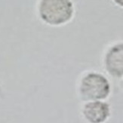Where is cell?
Segmentation results:
<instances>
[{
  "label": "cell",
  "mask_w": 123,
  "mask_h": 123,
  "mask_svg": "<svg viewBox=\"0 0 123 123\" xmlns=\"http://www.w3.org/2000/svg\"><path fill=\"white\" fill-rule=\"evenodd\" d=\"M83 114L91 123H103L110 115L109 105L100 101H94L84 106Z\"/></svg>",
  "instance_id": "cell-4"
},
{
  "label": "cell",
  "mask_w": 123,
  "mask_h": 123,
  "mask_svg": "<svg viewBox=\"0 0 123 123\" xmlns=\"http://www.w3.org/2000/svg\"><path fill=\"white\" fill-rule=\"evenodd\" d=\"M113 1L119 5L120 6H122L123 7V0H113Z\"/></svg>",
  "instance_id": "cell-5"
},
{
  "label": "cell",
  "mask_w": 123,
  "mask_h": 123,
  "mask_svg": "<svg viewBox=\"0 0 123 123\" xmlns=\"http://www.w3.org/2000/svg\"><path fill=\"white\" fill-rule=\"evenodd\" d=\"M39 12L45 23L61 25L71 19L73 6L70 0H41Z\"/></svg>",
  "instance_id": "cell-1"
},
{
  "label": "cell",
  "mask_w": 123,
  "mask_h": 123,
  "mask_svg": "<svg viewBox=\"0 0 123 123\" xmlns=\"http://www.w3.org/2000/svg\"><path fill=\"white\" fill-rule=\"evenodd\" d=\"M106 69L116 77L123 76V43L112 47L105 57Z\"/></svg>",
  "instance_id": "cell-3"
},
{
  "label": "cell",
  "mask_w": 123,
  "mask_h": 123,
  "mask_svg": "<svg viewBox=\"0 0 123 123\" xmlns=\"http://www.w3.org/2000/svg\"><path fill=\"white\" fill-rule=\"evenodd\" d=\"M110 91L107 79L99 73H88L82 79L80 85V94L85 100L105 99L109 95Z\"/></svg>",
  "instance_id": "cell-2"
}]
</instances>
